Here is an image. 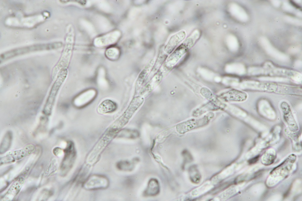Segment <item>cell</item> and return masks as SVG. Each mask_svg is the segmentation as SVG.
Instances as JSON below:
<instances>
[{
	"label": "cell",
	"instance_id": "9a60e30c",
	"mask_svg": "<svg viewBox=\"0 0 302 201\" xmlns=\"http://www.w3.org/2000/svg\"><path fill=\"white\" fill-rule=\"evenodd\" d=\"M200 33L196 30H194L183 43L188 48L191 47L199 38Z\"/></svg>",
	"mask_w": 302,
	"mask_h": 201
},
{
	"label": "cell",
	"instance_id": "7c38bea8",
	"mask_svg": "<svg viewBox=\"0 0 302 201\" xmlns=\"http://www.w3.org/2000/svg\"><path fill=\"white\" fill-rule=\"evenodd\" d=\"M12 138V133L11 131H8L6 132L1 143L0 154L5 153L9 150L11 145Z\"/></svg>",
	"mask_w": 302,
	"mask_h": 201
},
{
	"label": "cell",
	"instance_id": "2e32d148",
	"mask_svg": "<svg viewBox=\"0 0 302 201\" xmlns=\"http://www.w3.org/2000/svg\"><path fill=\"white\" fill-rule=\"evenodd\" d=\"M190 177L191 180L194 183H198L200 180V175L197 169L193 168L190 171Z\"/></svg>",
	"mask_w": 302,
	"mask_h": 201
},
{
	"label": "cell",
	"instance_id": "8992f818",
	"mask_svg": "<svg viewBox=\"0 0 302 201\" xmlns=\"http://www.w3.org/2000/svg\"><path fill=\"white\" fill-rule=\"evenodd\" d=\"M64 156L61 166V171L63 174H66L71 169L75 162L76 153L74 145L72 142H69L64 150Z\"/></svg>",
	"mask_w": 302,
	"mask_h": 201
},
{
	"label": "cell",
	"instance_id": "9c48e42d",
	"mask_svg": "<svg viewBox=\"0 0 302 201\" xmlns=\"http://www.w3.org/2000/svg\"><path fill=\"white\" fill-rule=\"evenodd\" d=\"M24 181V179L22 177L17 179L12 184L3 197L4 200H11L13 199L20 190Z\"/></svg>",
	"mask_w": 302,
	"mask_h": 201
},
{
	"label": "cell",
	"instance_id": "6da1fadb",
	"mask_svg": "<svg viewBox=\"0 0 302 201\" xmlns=\"http://www.w3.org/2000/svg\"><path fill=\"white\" fill-rule=\"evenodd\" d=\"M248 90L279 94L301 96L302 87L271 82L248 81L244 83Z\"/></svg>",
	"mask_w": 302,
	"mask_h": 201
},
{
	"label": "cell",
	"instance_id": "d6986e66",
	"mask_svg": "<svg viewBox=\"0 0 302 201\" xmlns=\"http://www.w3.org/2000/svg\"><path fill=\"white\" fill-rule=\"evenodd\" d=\"M290 2L291 4H292L294 7H295L296 8H299L300 7L297 5L294 2H293L292 1H290Z\"/></svg>",
	"mask_w": 302,
	"mask_h": 201
},
{
	"label": "cell",
	"instance_id": "7a4b0ae2",
	"mask_svg": "<svg viewBox=\"0 0 302 201\" xmlns=\"http://www.w3.org/2000/svg\"><path fill=\"white\" fill-rule=\"evenodd\" d=\"M214 116L213 113H210L201 118L192 119L182 122L176 125V130L179 133L183 134L191 130L204 126L209 123Z\"/></svg>",
	"mask_w": 302,
	"mask_h": 201
},
{
	"label": "cell",
	"instance_id": "ba28073f",
	"mask_svg": "<svg viewBox=\"0 0 302 201\" xmlns=\"http://www.w3.org/2000/svg\"><path fill=\"white\" fill-rule=\"evenodd\" d=\"M219 97L226 102H242L246 99L247 95L244 91L233 89L221 94Z\"/></svg>",
	"mask_w": 302,
	"mask_h": 201
},
{
	"label": "cell",
	"instance_id": "277c9868",
	"mask_svg": "<svg viewBox=\"0 0 302 201\" xmlns=\"http://www.w3.org/2000/svg\"><path fill=\"white\" fill-rule=\"evenodd\" d=\"M35 149L33 144H29L20 149L9 152L0 158V164L10 163L19 160L32 153Z\"/></svg>",
	"mask_w": 302,
	"mask_h": 201
},
{
	"label": "cell",
	"instance_id": "8fae6325",
	"mask_svg": "<svg viewBox=\"0 0 302 201\" xmlns=\"http://www.w3.org/2000/svg\"><path fill=\"white\" fill-rule=\"evenodd\" d=\"M117 107L116 103L110 100H106L102 101L98 108V112L101 114L112 113Z\"/></svg>",
	"mask_w": 302,
	"mask_h": 201
},
{
	"label": "cell",
	"instance_id": "30bf717a",
	"mask_svg": "<svg viewBox=\"0 0 302 201\" xmlns=\"http://www.w3.org/2000/svg\"><path fill=\"white\" fill-rule=\"evenodd\" d=\"M186 37V33L184 30H182L174 34L169 39L165 47V50L170 53L184 40Z\"/></svg>",
	"mask_w": 302,
	"mask_h": 201
},
{
	"label": "cell",
	"instance_id": "e0dca14e",
	"mask_svg": "<svg viewBox=\"0 0 302 201\" xmlns=\"http://www.w3.org/2000/svg\"><path fill=\"white\" fill-rule=\"evenodd\" d=\"M117 168L120 170H127L131 168L132 164L127 161H122L118 162L117 164Z\"/></svg>",
	"mask_w": 302,
	"mask_h": 201
},
{
	"label": "cell",
	"instance_id": "3957f363",
	"mask_svg": "<svg viewBox=\"0 0 302 201\" xmlns=\"http://www.w3.org/2000/svg\"><path fill=\"white\" fill-rule=\"evenodd\" d=\"M66 75V70H61L50 90L43 111L47 116L51 113L58 92Z\"/></svg>",
	"mask_w": 302,
	"mask_h": 201
},
{
	"label": "cell",
	"instance_id": "5bb4252c",
	"mask_svg": "<svg viewBox=\"0 0 302 201\" xmlns=\"http://www.w3.org/2000/svg\"><path fill=\"white\" fill-rule=\"evenodd\" d=\"M215 103L213 102H210L198 109L194 111L193 115L194 116H198L209 110L219 109L220 108V107L218 106L217 104H215Z\"/></svg>",
	"mask_w": 302,
	"mask_h": 201
},
{
	"label": "cell",
	"instance_id": "ac0fdd59",
	"mask_svg": "<svg viewBox=\"0 0 302 201\" xmlns=\"http://www.w3.org/2000/svg\"><path fill=\"white\" fill-rule=\"evenodd\" d=\"M259 156L257 155L256 157L250 159L248 161V162L250 164L254 163L256 162L259 159Z\"/></svg>",
	"mask_w": 302,
	"mask_h": 201
},
{
	"label": "cell",
	"instance_id": "52a82bcc",
	"mask_svg": "<svg viewBox=\"0 0 302 201\" xmlns=\"http://www.w3.org/2000/svg\"><path fill=\"white\" fill-rule=\"evenodd\" d=\"M284 120L289 130L294 132L298 129V125L295 121L289 105L287 102L283 101L280 104Z\"/></svg>",
	"mask_w": 302,
	"mask_h": 201
},
{
	"label": "cell",
	"instance_id": "4fadbf2b",
	"mask_svg": "<svg viewBox=\"0 0 302 201\" xmlns=\"http://www.w3.org/2000/svg\"><path fill=\"white\" fill-rule=\"evenodd\" d=\"M159 191V187L157 180L152 179L148 183L145 193L146 195L153 196L158 194Z\"/></svg>",
	"mask_w": 302,
	"mask_h": 201
},
{
	"label": "cell",
	"instance_id": "5b68a950",
	"mask_svg": "<svg viewBox=\"0 0 302 201\" xmlns=\"http://www.w3.org/2000/svg\"><path fill=\"white\" fill-rule=\"evenodd\" d=\"M109 184V180L105 176L94 175L89 177L84 182L83 186L86 189L94 190L106 188Z\"/></svg>",
	"mask_w": 302,
	"mask_h": 201
}]
</instances>
